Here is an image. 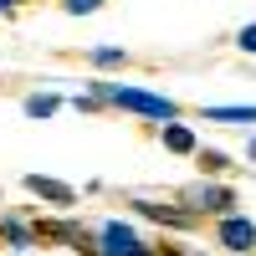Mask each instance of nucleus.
Segmentation results:
<instances>
[{
	"label": "nucleus",
	"mask_w": 256,
	"mask_h": 256,
	"mask_svg": "<svg viewBox=\"0 0 256 256\" xmlns=\"http://www.w3.org/2000/svg\"><path fill=\"white\" fill-rule=\"evenodd\" d=\"M88 92L102 102V108H123V113H138V118H154V123H174V118H180V102H174V98H159V92H144V88L92 82Z\"/></svg>",
	"instance_id": "nucleus-1"
},
{
	"label": "nucleus",
	"mask_w": 256,
	"mask_h": 256,
	"mask_svg": "<svg viewBox=\"0 0 256 256\" xmlns=\"http://www.w3.org/2000/svg\"><path fill=\"white\" fill-rule=\"evenodd\" d=\"M92 256H159V251L148 246L134 226L108 220V226H98V230H92Z\"/></svg>",
	"instance_id": "nucleus-2"
},
{
	"label": "nucleus",
	"mask_w": 256,
	"mask_h": 256,
	"mask_svg": "<svg viewBox=\"0 0 256 256\" xmlns=\"http://www.w3.org/2000/svg\"><path fill=\"white\" fill-rule=\"evenodd\" d=\"M180 205H184V210H195V216H230V205H236V190L205 174V180H195V184H184Z\"/></svg>",
	"instance_id": "nucleus-3"
},
{
	"label": "nucleus",
	"mask_w": 256,
	"mask_h": 256,
	"mask_svg": "<svg viewBox=\"0 0 256 256\" xmlns=\"http://www.w3.org/2000/svg\"><path fill=\"white\" fill-rule=\"evenodd\" d=\"M128 205H134V216L154 220V226H164V230H195V226H200V216H195V210H184V205H164V200H148V195H134Z\"/></svg>",
	"instance_id": "nucleus-4"
},
{
	"label": "nucleus",
	"mask_w": 256,
	"mask_h": 256,
	"mask_svg": "<svg viewBox=\"0 0 256 256\" xmlns=\"http://www.w3.org/2000/svg\"><path fill=\"white\" fill-rule=\"evenodd\" d=\"M216 246H226L230 256L256 251V220H251V216H241V210H230V216H216Z\"/></svg>",
	"instance_id": "nucleus-5"
},
{
	"label": "nucleus",
	"mask_w": 256,
	"mask_h": 256,
	"mask_svg": "<svg viewBox=\"0 0 256 256\" xmlns=\"http://www.w3.org/2000/svg\"><path fill=\"white\" fill-rule=\"evenodd\" d=\"M36 226V241H62V246H77V251H92V230L82 220H31Z\"/></svg>",
	"instance_id": "nucleus-6"
},
{
	"label": "nucleus",
	"mask_w": 256,
	"mask_h": 256,
	"mask_svg": "<svg viewBox=\"0 0 256 256\" xmlns=\"http://www.w3.org/2000/svg\"><path fill=\"white\" fill-rule=\"evenodd\" d=\"M26 190L36 200H46V205H77V190L62 184V180H52V174H26Z\"/></svg>",
	"instance_id": "nucleus-7"
},
{
	"label": "nucleus",
	"mask_w": 256,
	"mask_h": 256,
	"mask_svg": "<svg viewBox=\"0 0 256 256\" xmlns=\"http://www.w3.org/2000/svg\"><path fill=\"white\" fill-rule=\"evenodd\" d=\"M159 144L169 148V154H195V148H200L195 128H184L180 118H174V123H159Z\"/></svg>",
	"instance_id": "nucleus-8"
},
{
	"label": "nucleus",
	"mask_w": 256,
	"mask_h": 256,
	"mask_svg": "<svg viewBox=\"0 0 256 256\" xmlns=\"http://www.w3.org/2000/svg\"><path fill=\"white\" fill-rule=\"evenodd\" d=\"M0 236H6V246L26 251V246H36V226L20 220V216H0Z\"/></svg>",
	"instance_id": "nucleus-9"
},
{
	"label": "nucleus",
	"mask_w": 256,
	"mask_h": 256,
	"mask_svg": "<svg viewBox=\"0 0 256 256\" xmlns=\"http://www.w3.org/2000/svg\"><path fill=\"white\" fill-rule=\"evenodd\" d=\"M205 118L210 123H236V128H246V123H256V102H246V108H205Z\"/></svg>",
	"instance_id": "nucleus-10"
},
{
	"label": "nucleus",
	"mask_w": 256,
	"mask_h": 256,
	"mask_svg": "<svg viewBox=\"0 0 256 256\" xmlns=\"http://www.w3.org/2000/svg\"><path fill=\"white\" fill-rule=\"evenodd\" d=\"M20 108H26V118H52V113L62 108V98H56V92H31Z\"/></svg>",
	"instance_id": "nucleus-11"
},
{
	"label": "nucleus",
	"mask_w": 256,
	"mask_h": 256,
	"mask_svg": "<svg viewBox=\"0 0 256 256\" xmlns=\"http://www.w3.org/2000/svg\"><path fill=\"white\" fill-rule=\"evenodd\" d=\"M88 62H92L98 72H108V67H123L128 52H123V46H92V52H88Z\"/></svg>",
	"instance_id": "nucleus-12"
},
{
	"label": "nucleus",
	"mask_w": 256,
	"mask_h": 256,
	"mask_svg": "<svg viewBox=\"0 0 256 256\" xmlns=\"http://www.w3.org/2000/svg\"><path fill=\"white\" fill-rule=\"evenodd\" d=\"M195 159H200V174H226L230 159L220 154V148H195Z\"/></svg>",
	"instance_id": "nucleus-13"
},
{
	"label": "nucleus",
	"mask_w": 256,
	"mask_h": 256,
	"mask_svg": "<svg viewBox=\"0 0 256 256\" xmlns=\"http://www.w3.org/2000/svg\"><path fill=\"white\" fill-rule=\"evenodd\" d=\"M236 46H241L246 56H256V20H246V26L236 31Z\"/></svg>",
	"instance_id": "nucleus-14"
},
{
	"label": "nucleus",
	"mask_w": 256,
	"mask_h": 256,
	"mask_svg": "<svg viewBox=\"0 0 256 256\" xmlns=\"http://www.w3.org/2000/svg\"><path fill=\"white\" fill-rule=\"evenodd\" d=\"M62 6H67V16H92L102 0H62Z\"/></svg>",
	"instance_id": "nucleus-15"
},
{
	"label": "nucleus",
	"mask_w": 256,
	"mask_h": 256,
	"mask_svg": "<svg viewBox=\"0 0 256 256\" xmlns=\"http://www.w3.org/2000/svg\"><path fill=\"white\" fill-rule=\"evenodd\" d=\"M67 102H72V108H77V113H98V108H102V102H98L92 92H77V98H67Z\"/></svg>",
	"instance_id": "nucleus-16"
},
{
	"label": "nucleus",
	"mask_w": 256,
	"mask_h": 256,
	"mask_svg": "<svg viewBox=\"0 0 256 256\" xmlns=\"http://www.w3.org/2000/svg\"><path fill=\"white\" fill-rule=\"evenodd\" d=\"M164 256H200V251H180V246H164Z\"/></svg>",
	"instance_id": "nucleus-17"
},
{
	"label": "nucleus",
	"mask_w": 256,
	"mask_h": 256,
	"mask_svg": "<svg viewBox=\"0 0 256 256\" xmlns=\"http://www.w3.org/2000/svg\"><path fill=\"white\" fill-rule=\"evenodd\" d=\"M16 6H20V0H0V16H10V10H16Z\"/></svg>",
	"instance_id": "nucleus-18"
},
{
	"label": "nucleus",
	"mask_w": 256,
	"mask_h": 256,
	"mask_svg": "<svg viewBox=\"0 0 256 256\" xmlns=\"http://www.w3.org/2000/svg\"><path fill=\"white\" fill-rule=\"evenodd\" d=\"M246 154H251V164H256V138H251V144H246Z\"/></svg>",
	"instance_id": "nucleus-19"
}]
</instances>
